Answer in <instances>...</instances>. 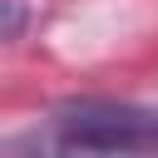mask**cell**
<instances>
[{"instance_id":"1","label":"cell","mask_w":158,"mask_h":158,"mask_svg":"<svg viewBox=\"0 0 158 158\" xmlns=\"http://www.w3.org/2000/svg\"><path fill=\"white\" fill-rule=\"evenodd\" d=\"M44 148L64 153H158V109L133 99H64L49 114Z\"/></svg>"},{"instance_id":"2","label":"cell","mask_w":158,"mask_h":158,"mask_svg":"<svg viewBox=\"0 0 158 158\" xmlns=\"http://www.w3.org/2000/svg\"><path fill=\"white\" fill-rule=\"evenodd\" d=\"M20 25H25L20 0H5V40H20Z\"/></svg>"}]
</instances>
